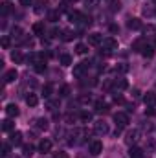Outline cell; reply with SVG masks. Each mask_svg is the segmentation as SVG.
<instances>
[{"mask_svg": "<svg viewBox=\"0 0 156 158\" xmlns=\"http://www.w3.org/2000/svg\"><path fill=\"white\" fill-rule=\"evenodd\" d=\"M94 132L97 134V136H105L107 132H109V125L101 119V121H96L94 123Z\"/></svg>", "mask_w": 156, "mask_h": 158, "instance_id": "cell-1", "label": "cell"}, {"mask_svg": "<svg viewBox=\"0 0 156 158\" xmlns=\"http://www.w3.org/2000/svg\"><path fill=\"white\" fill-rule=\"evenodd\" d=\"M103 153V143L99 142V140H92L90 142V155L92 156H97V155H101Z\"/></svg>", "mask_w": 156, "mask_h": 158, "instance_id": "cell-2", "label": "cell"}, {"mask_svg": "<svg viewBox=\"0 0 156 158\" xmlns=\"http://www.w3.org/2000/svg\"><path fill=\"white\" fill-rule=\"evenodd\" d=\"M114 121H116V125L121 129V127H127L129 125V116L125 114V112H116L114 114Z\"/></svg>", "mask_w": 156, "mask_h": 158, "instance_id": "cell-3", "label": "cell"}, {"mask_svg": "<svg viewBox=\"0 0 156 158\" xmlns=\"http://www.w3.org/2000/svg\"><path fill=\"white\" fill-rule=\"evenodd\" d=\"M138 138H140V131H136V129H134V131H129V132H127V138H125V143L132 147V145L138 142Z\"/></svg>", "mask_w": 156, "mask_h": 158, "instance_id": "cell-4", "label": "cell"}, {"mask_svg": "<svg viewBox=\"0 0 156 158\" xmlns=\"http://www.w3.org/2000/svg\"><path fill=\"white\" fill-rule=\"evenodd\" d=\"M88 66H90V63H88V61H83V63L76 64V66H74V76H76V77H81V76L88 70Z\"/></svg>", "mask_w": 156, "mask_h": 158, "instance_id": "cell-5", "label": "cell"}, {"mask_svg": "<svg viewBox=\"0 0 156 158\" xmlns=\"http://www.w3.org/2000/svg\"><path fill=\"white\" fill-rule=\"evenodd\" d=\"M103 50H107V52H114L117 50V40L112 39V37H109V39H103Z\"/></svg>", "mask_w": 156, "mask_h": 158, "instance_id": "cell-6", "label": "cell"}, {"mask_svg": "<svg viewBox=\"0 0 156 158\" xmlns=\"http://www.w3.org/2000/svg\"><path fill=\"white\" fill-rule=\"evenodd\" d=\"M37 149H39V153H50L51 151V140L42 138L39 142V145H37Z\"/></svg>", "mask_w": 156, "mask_h": 158, "instance_id": "cell-7", "label": "cell"}, {"mask_svg": "<svg viewBox=\"0 0 156 158\" xmlns=\"http://www.w3.org/2000/svg\"><path fill=\"white\" fill-rule=\"evenodd\" d=\"M143 103H145L149 109L156 107V94H154V92H147V94L143 96Z\"/></svg>", "mask_w": 156, "mask_h": 158, "instance_id": "cell-8", "label": "cell"}, {"mask_svg": "<svg viewBox=\"0 0 156 158\" xmlns=\"http://www.w3.org/2000/svg\"><path fill=\"white\" fill-rule=\"evenodd\" d=\"M9 143H11V145H20V143H22V132L13 131V132L9 134Z\"/></svg>", "mask_w": 156, "mask_h": 158, "instance_id": "cell-9", "label": "cell"}, {"mask_svg": "<svg viewBox=\"0 0 156 158\" xmlns=\"http://www.w3.org/2000/svg\"><path fill=\"white\" fill-rule=\"evenodd\" d=\"M17 77H18V72L15 68H11L4 74V83H13V81H17Z\"/></svg>", "mask_w": 156, "mask_h": 158, "instance_id": "cell-10", "label": "cell"}, {"mask_svg": "<svg viewBox=\"0 0 156 158\" xmlns=\"http://www.w3.org/2000/svg\"><path fill=\"white\" fill-rule=\"evenodd\" d=\"M6 114H7L9 118H17V116H18V107H17L15 103H9V105L6 107Z\"/></svg>", "mask_w": 156, "mask_h": 158, "instance_id": "cell-11", "label": "cell"}, {"mask_svg": "<svg viewBox=\"0 0 156 158\" xmlns=\"http://www.w3.org/2000/svg\"><path fill=\"white\" fill-rule=\"evenodd\" d=\"M101 42H103V35H99V33H90V35H88V44L97 46V44H101Z\"/></svg>", "mask_w": 156, "mask_h": 158, "instance_id": "cell-12", "label": "cell"}, {"mask_svg": "<svg viewBox=\"0 0 156 158\" xmlns=\"http://www.w3.org/2000/svg\"><path fill=\"white\" fill-rule=\"evenodd\" d=\"M94 109H96V112L101 114V112H107V110H109V105H107L103 99H97V101L94 103Z\"/></svg>", "mask_w": 156, "mask_h": 158, "instance_id": "cell-13", "label": "cell"}, {"mask_svg": "<svg viewBox=\"0 0 156 158\" xmlns=\"http://www.w3.org/2000/svg\"><path fill=\"white\" fill-rule=\"evenodd\" d=\"M33 125H35V129H39V131H46V129H48V119L37 118L33 121Z\"/></svg>", "mask_w": 156, "mask_h": 158, "instance_id": "cell-14", "label": "cell"}, {"mask_svg": "<svg viewBox=\"0 0 156 158\" xmlns=\"http://www.w3.org/2000/svg\"><path fill=\"white\" fill-rule=\"evenodd\" d=\"M11 61H13L15 64H20V63L24 61V55H22L18 50H15V52H11Z\"/></svg>", "mask_w": 156, "mask_h": 158, "instance_id": "cell-15", "label": "cell"}, {"mask_svg": "<svg viewBox=\"0 0 156 158\" xmlns=\"http://www.w3.org/2000/svg\"><path fill=\"white\" fill-rule=\"evenodd\" d=\"M26 103H28L30 107H37V103H39L37 94H28V96H26Z\"/></svg>", "mask_w": 156, "mask_h": 158, "instance_id": "cell-16", "label": "cell"}, {"mask_svg": "<svg viewBox=\"0 0 156 158\" xmlns=\"http://www.w3.org/2000/svg\"><path fill=\"white\" fill-rule=\"evenodd\" d=\"M127 26H129L130 30H140V28H142V22H140V19H129Z\"/></svg>", "mask_w": 156, "mask_h": 158, "instance_id": "cell-17", "label": "cell"}, {"mask_svg": "<svg viewBox=\"0 0 156 158\" xmlns=\"http://www.w3.org/2000/svg\"><path fill=\"white\" fill-rule=\"evenodd\" d=\"M142 55H143V57H147V59H151V57L154 55V48H153V46H149V44H145V48L142 50Z\"/></svg>", "mask_w": 156, "mask_h": 158, "instance_id": "cell-18", "label": "cell"}, {"mask_svg": "<svg viewBox=\"0 0 156 158\" xmlns=\"http://www.w3.org/2000/svg\"><path fill=\"white\" fill-rule=\"evenodd\" d=\"M2 129H4L6 132H13V129H15V123H13L11 119H4V121H2Z\"/></svg>", "mask_w": 156, "mask_h": 158, "instance_id": "cell-19", "label": "cell"}, {"mask_svg": "<svg viewBox=\"0 0 156 158\" xmlns=\"http://www.w3.org/2000/svg\"><path fill=\"white\" fill-rule=\"evenodd\" d=\"M74 138H77V142H83L86 138V131L84 129H76L74 131Z\"/></svg>", "mask_w": 156, "mask_h": 158, "instance_id": "cell-20", "label": "cell"}, {"mask_svg": "<svg viewBox=\"0 0 156 158\" xmlns=\"http://www.w3.org/2000/svg\"><path fill=\"white\" fill-rule=\"evenodd\" d=\"M130 158H143V151L140 147H130Z\"/></svg>", "mask_w": 156, "mask_h": 158, "instance_id": "cell-21", "label": "cell"}, {"mask_svg": "<svg viewBox=\"0 0 156 158\" xmlns=\"http://www.w3.org/2000/svg\"><path fill=\"white\" fill-rule=\"evenodd\" d=\"M68 17H70V20H72V22H76V24H79V20L83 19V15H81L79 11H70V13H68Z\"/></svg>", "mask_w": 156, "mask_h": 158, "instance_id": "cell-22", "label": "cell"}, {"mask_svg": "<svg viewBox=\"0 0 156 158\" xmlns=\"http://www.w3.org/2000/svg\"><path fill=\"white\" fill-rule=\"evenodd\" d=\"M33 33L35 35H44V24L42 22H35L33 24Z\"/></svg>", "mask_w": 156, "mask_h": 158, "instance_id": "cell-23", "label": "cell"}, {"mask_svg": "<svg viewBox=\"0 0 156 158\" xmlns=\"http://www.w3.org/2000/svg\"><path fill=\"white\" fill-rule=\"evenodd\" d=\"M61 64H63V66H70V64H72V55L63 53V55H61Z\"/></svg>", "mask_w": 156, "mask_h": 158, "instance_id": "cell-24", "label": "cell"}, {"mask_svg": "<svg viewBox=\"0 0 156 158\" xmlns=\"http://www.w3.org/2000/svg\"><path fill=\"white\" fill-rule=\"evenodd\" d=\"M88 52V48H86V44H83V42H79L77 46H76V53H79V55H84Z\"/></svg>", "mask_w": 156, "mask_h": 158, "instance_id": "cell-25", "label": "cell"}, {"mask_svg": "<svg viewBox=\"0 0 156 158\" xmlns=\"http://www.w3.org/2000/svg\"><path fill=\"white\" fill-rule=\"evenodd\" d=\"M51 88H53V86H51L50 83H46V85L42 86V96H44V98H50V96H51Z\"/></svg>", "mask_w": 156, "mask_h": 158, "instance_id": "cell-26", "label": "cell"}, {"mask_svg": "<svg viewBox=\"0 0 156 158\" xmlns=\"http://www.w3.org/2000/svg\"><path fill=\"white\" fill-rule=\"evenodd\" d=\"M33 66H35V72H37V74L46 72V61H40V63H37V64H33Z\"/></svg>", "mask_w": 156, "mask_h": 158, "instance_id": "cell-27", "label": "cell"}, {"mask_svg": "<svg viewBox=\"0 0 156 158\" xmlns=\"http://www.w3.org/2000/svg\"><path fill=\"white\" fill-rule=\"evenodd\" d=\"M79 118H81V121L88 123V121H92V114H90V112H86V110H83V112L79 114Z\"/></svg>", "mask_w": 156, "mask_h": 158, "instance_id": "cell-28", "label": "cell"}, {"mask_svg": "<svg viewBox=\"0 0 156 158\" xmlns=\"http://www.w3.org/2000/svg\"><path fill=\"white\" fill-rule=\"evenodd\" d=\"M74 37H76L74 31H70V30H64V31H63V40H72Z\"/></svg>", "mask_w": 156, "mask_h": 158, "instance_id": "cell-29", "label": "cell"}, {"mask_svg": "<svg viewBox=\"0 0 156 158\" xmlns=\"http://www.w3.org/2000/svg\"><path fill=\"white\" fill-rule=\"evenodd\" d=\"M59 15H61V13H59V9H57V11H50V13H48V19H50L51 22H55V20L59 19Z\"/></svg>", "mask_w": 156, "mask_h": 158, "instance_id": "cell-30", "label": "cell"}, {"mask_svg": "<svg viewBox=\"0 0 156 158\" xmlns=\"http://www.w3.org/2000/svg\"><path fill=\"white\" fill-rule=\"evenodd\" d=\"M59 96H61V98H68V96H70V86L64 85V86L61 88V94H59Z\"/></svg>", "mask_w": 156, "mask_h": 158, "instance_id": "cell-31", "label": "cell"}, {"mask_svg": "<svg viewBox=\"0 0 156 158\" xmlns=\"http://www.w3.org/2000/svg\"><path fill=\"white\" fill-rule=\"evenodd\" d=\"M46 107H48L50 110H55V109L59 107V101H51V99H48V103H46Z\"/></svg>", "mask_w": 156, "mask_h": 158, "instance_id": "cell-32", "label": "cell"}, {"mask_svg": "<svg viewBox=\"0 0 156 158\" xmlns=\"http://www.w3.org/2000/svg\"><path fill=\"white\" fill-rule=\"evenodd\" d=\"M22 151H24V155H26V156H31L33 147H31V145H22Z\"/></svg>", "mask_w": 156, "mask_h": 158, "instance_id": "cell-33", "label": "cell"}, {"mask_svg": "<svg viewBox=\"0 0 156 158\" xmlns=\"http://www.w3.org/2000/svg\"><path fill=\"white\" fill-rule=\"evenodd\" d=\"M11 35L18 39V37H22V30H20V28H13V30H11Z\"/></svg>", "mask_w": 156, "mask_h": 158, "instance_id": "cell-34", "label": "cell"}, {"mask_svg": "<svg viewBox=\"0 0 156 158\" xmlns=\"http://www.w3.org/2000/svg\"><path fill=\"white\" fill-rule=\"evenodd\" d=\"M145 48V44H143V40H136L134 42V50H138V52H142Z\"/></svg>", "mask_w": 156, "mask_h": 158, "instance_id": "cell-35", "label": "cell"}, {"mask_svg": "<svg viewBox=\"0 0 156 158\" xmlns=\"http://www.w3.org/2000/svg\"><path fill=\"white\" fill-rule=\"evenodd\" d=\"M51 158H70V156H68V153H64V151H59V153H55Z\"/></svg>", "mask_w": 156, "mask_h": 158, "instance_id": "cell-36", "label": "cell"}, {"mask_svg": "<svg viewBox=\"0 0 156 158\" xmlns=\"http://www.w3.org/2000/svg\"><path fill=\"white\" fill-rule=\"evenodd\" d=\"M7 155H9V145L4 143V145H2V156H7Z\"/></svg>", "mask_w": 156, "mask_h": 158, "instance_id": "cell-37", "label": "cell"}, {"mask_svg": "<svg viewBox=\"0 0 156 158\" xmlns=\"http://www.w3.org/2000/svg\"><path fill=\"white\" fill-rule=\"evenodd\" d=\"M9 11H11V4H4V6H2V13L6 15V13H9Z\"/></svg>", "mask_w": 156, "mask_h": 158, "instance_id": "cell-38", "label": "cell"}, {"mask_svg": "<svg viewBox=\"0 0 156 158\" xmlns=\"http://www.w3.org/2000/svg\"><path fill=\"white\" fill-rule=\"evenodd\" d=\"M9 44H11L9 37H4V39H2V46H4V48H9Z\"/></svg>", "mask_w": 156, "mask_h": 158, "instance_id": "cell-39", "label": "cell"}, {"mask_svg": "<svg viewBox=\"0 0 156 158\" xmlns=\"http://www.w3.org/2000/svg\"><path fill=\"white\" fill-rule=\"evenodd\" d=\"M31 2H33V0H20V6L28 7V6H31Z\"/></svg>", "mask_w": 156, "mask_h": 158, "instance_id": "cell-40", "label": "cell"}, {"mask_svg": "<svg viewBox=\"0 0 156 158\" xmlns=\"http://www.w3.org/2000/svg\"><path fill=\"white\" fill-rule=\"evenodd\" d=\"M50 33H51L50 37H59V30H57V28H53V30H51Z\"/></svg>", "mask_w": 156, "mask_h": 158, "instance_id": "cell-41", "label": "cell"}, {"mask_svg": "<svg viewBox=\"0 0 156 158\" xmlns=\"http://www.w3.org/2000/svg\"><path fill=\"white\" fill-rule=\"evenodd\" d=\"M88 4H90L92 7H96V6H97V0H86V6H88Z\"/></svg>", "mask_w": 156, "mask_h": 158, "instance_id": "cell-42", "label": "cell"}, {"mask_svg": "<svg viewBox=\"0 0 156 158\" xmlns=\"http://www.w3.org/2000/svg\"><path fill=\"white\" fill-rule=\"evenodd\" d=\"M37 4H39V6H46V4H48V0H37Z\"/></svg>", "mask_w": 156, "mask_h": 158, "instance_id": "cell-43", "label": "cell"}, {"mask_svg": "<svg viewBox=\"0 0 156 158\" xmlns=\"http://www.w3.org/2000/svg\"><path fill=\"white\" fill-rule=\"evenodd\" d=\"M68 2H77V0H68Z\"/></svg>", "mask_w": 156, "mask_h": 158, "instance_id": "cell-44", "label": "cell"}]
</instances>
